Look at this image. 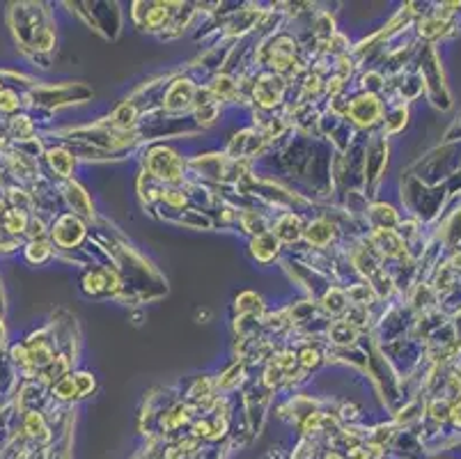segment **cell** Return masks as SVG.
<instances>
[{"instance_id": "1", "label": "cell", "mask_w": 461, "mask_h": 459, "mask_svg": "<svg viewBox=\"0 0 461 459\" xmlns=\"http://www.w3.org/2000/svg\"><path fill=\"white\" fill-rule=\"evenodd\" d=\"M378 104H376V99H372V96H367V99H358L354 104V108H351V115H354V119H358V122H363V124H367V122H372L374 117L378 115Z\"/></svg>"}, {"instance_id": "2", "label": "cell", "mask_w": 461, "mask_h": 459, "mask_svg": "<svg viewBox=\"0 0 461 459\" xmlns=\"http://www.w3.org/2000/svg\"><path fill=\"white\" fill-rule=\"evenodd\" d=\"M328 237H331V225H328V223H323V220H317L314 225H310V230H308L310 243H323Z\"/></svg>"}, {"instance_id": "3", "label": "cell", "mask_w": 461, "mask_h": 459, "mask_svg": "<svg viewBox=\"0 0 461 459\" xmlns=\"http://www.w3.org/2000/svg\"><path fill=\"white\" fill-rule=\"evenodd\" d=\"M51 163H53V168L58 170V172H62V174H67L71 170V156L67 154V151H51Z\"/></svg>"}, {"instance_id": "4", "label": "cell", "mask_w": 461, "mask_h": 459, "mask_svg": "<svg viewBox=\"0 0 461 459\" xmlns=\"http://www.w3.org/2000/svg\"><path fill=\"white\" fill-rule=\"evenodd\" d=\"M333 338H335V342H351L356 338V330L346 321H340V324L333 326Z\"/></svg>"}, {"instance_id": "5", "label": "cell", "mask_w": 461, "mask_h": 459, "mask_svg": "<svg viewBox=\"0 0 461 459\" xmlns=\"http://www.w3.org/2000/svg\"><path fill=\"white\" fill-rule=\"evenodd\" d=\"M14 94L12 92H3L0 94V108H5V110H10V108H14Z\"/></svg>"}, {"instance_id": "6", "label": "cell", "mask_w": 461, "mask_h": 459, "mask_svg": "<svg viewBox=\"0 0 461 459\" xmlns=\"http://www.w3.org/2000/svg\"><path fill=\"white\" fill-rule=\"evenodd\" d=\"M452 413H454V422H456V425H461V406H454V409H452Z\"/></svg>"}, {"instance_id": "7", "label": "cell", "mask_w": 461, "mask_h": 459, "mask_svg": "<svg viewBox=\"0 0 461 459\" xmlns=\"http://www.w3.org/2000/svg\"><path fill=\"white\" fill-rule=\"evenodd\" d=\"M454 264H461V252H459V255L454 257Z\"/></svg>"}, {"instance_id": "8", "label": "cell", "mask_w": 461, "mask_h": 459, "mask_svg": "<svg viewBox=\"0 0 461 459\" xmlns=\"http://www.w3.org/2000/svg\"><path fill=\"white\" fill-rule=\"evenodd\" d=\"M328 459H340V457H337V454H328Z\"/></svg>"}]
</instances>
